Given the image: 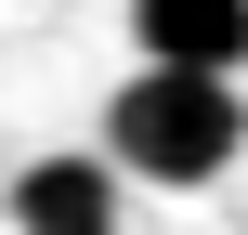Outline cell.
<instances>
[{"mask_svg":"<svg viewBox=\"0 0 248 235\" xmlns=\"http://www.w3.org/2000/svg\"><path fill=\"white\" fill-rule=\"evenodd\" d=\"M105 157L118 183H157V196H196L248 157V92L209 65H131L105 92Z\"/></svg>","mask_w":248,"mask_h":235,"instance_id":"1","label":"cell"},{"mask_svg":"<svg viewBox=\"0 0 248 235\" xmlns=\"http://www.w3.org/2000/svg\"><path fill=\"white\" fill-rule=\"evenodd\" d=\"M0 196H13V235H118V196H131V183H118L105 144H52V157H26Z\"/></svg>","mask_w":248,"mask_h":235,"instance_id":"2","label":"cell"},{"mask_svg":"<svg viewBox=\"0 0 248 235\" xmlns=\"http://www.w3.org/2000/svg\"><path fill=\"white\" fill-rule=\"evenodd\" d=\"M131 65H209V78H248V0H131Z\"/></svg>","mask_w":248,"mask_h":235,"instance_id":"3","label":"cell"}]
</instances>
